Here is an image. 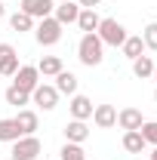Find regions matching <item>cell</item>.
Here are the masks:
<instances>
[{"mask_svg": "<svg viewBox=\"0 0 157 160\" xmlns=\"http://www.w3.org/2000/svg\"><path fill=\"white\" fill-rule=\"evenodd\" d=\"M77 59H80V65H86V68L102 65V59H105V43L99 40V34H83V37H80Z\"/></svg>", "mask_w": 157, "mask_h": 160, "instance_id": "6da1fadb", "label": "cell"}, {"mask_svg": "<svg viewBox=\"0 0 157 160\" xmlns=\"http://www.w3.org/2000/svg\"><path fill=\"white\" fill-rule=\"evenodd\" d=\"M96 34H99V40H102L105 46H123V40L129 37L126 28H123L117 19H102L99 28H96Z\"/></svg>", "mask_w": 157, "mask_h": 160, "instance_id": "7a4b0ae2", "label": "cell"}, {"mask_svg": "<svg viewBox=\"0 0 157 160\" xmlns=\"http://www.w3.org/2000/svg\"><path fill=\"white\" fill-rule=\"evenodd\" d=\"M34 37H37L40 46H56L62 40V25L53 16H46V19H40V25L34 28Z\"/></svg>", "mask_w": 157, "mask_h": 160, "instance_id": "3957f363", "label": "cell"}, {"mask_svg": "<svg viewBox=\"0 0 157 160\" xmlns=\"http://www.w3.org/2000/svg\"><path fill=\"white\" fill-rule=\"evenodd\" d=\"M43 151L37 136H22L13 142V160H37V154Z\"/></svg>", "mask_w": 157, "mask_h": 160, "instance_id": "277c9868", "label": "cell"}, {"mask_svg": "<svg viewBox=\"0 0 157 160\" xmlns=\"http://www.w3.org/2000/svg\"><path fill=\"white\" fill-rule=\"evenodd\" d=\"M13 77H16L13 86H19L25 92H34L37 83H40V71H37V65H19V71H16Z\"/></svg>", "mask_w": 157, "mask_h": 160, "instance_id": "5b68a950", "label": "cell"}, {"mask_svg": "<svg viewBox=\"0 0 157 160\" xmlns=\"http://www.w3.org/2000/svg\"><path fill=\"white\" fill-rule=\"evenodd\" d=\"M31 102L43 108V111H53L56 105H59V89L56 86H49V83H37V89L31 92Z\"/></svg>", "mask_w": 157, "mask_h": 160, "instance_id": "8992f818", "label": "cell"}, {"mask_svg": "<svg viewBox=\"0 0 157 160\" xmlns=\"http://www.w3.org/2000/svg\"><path fill=\"white\" fill-rule=\"evenodd\" d=\"M19 71V52L13 43H0V74L3 77H13Z\"/></svg>", "mask_w": 157, "mask_h": 160, "instance_id": "52a82bcc", "label": "cell"}, {"mask_svg": "<svg viewBox=\"0 0 157 160\" xmlns=\"http://www.w3.org/2000/svg\"><path fill=\"white\" fill-rule=\"evenodd\" d=\"M77 16H80V3L77 0H65V3H59V6L53 9V19L59 22L62 28H65V25H74Z\"/></svg>", "mask_w": 157, "mask_h": 160, "instance_id": "ba28073f", "label": "cell"}, {"mask_svg": "<svg viewBox=\"0 0 157 160\" xmlns=\"http://www.w3.org/2000/svg\"><path fill=\"white\" fill-rule=\"evenodd\" d=\"M19 9H22V12H28L31 19H46V16H53L56 3H53V0H22Z\"/></svg>", "mask_w": 157, "mask_h": 160, "instance_id": "9c48e42d", "label": "cell"}, {"mask_svg": "<svg viewBox=\"0 0 157 160\" xmlns=\"http://www.w3.org/2000/svg\"><path fill=\"white\" fill-rule=\"evenodd\" d=\"M68 108H71V120H89V117H93V108H96V105H93V99H86V96L74 92Z\"/></svg>", "mask_w": 157, "mask_h": 160, "instance_id": "30bf717a", "label": "cell"}, {"mask_svg": "<svg viewBox=\"0 0 157 160\" xmlns=\"http://www.w3.org/2000/svg\"><path fill=\"white\" fill-rule=\"evenodd\" d=\"M93 123H96L99 129H111L117 123V108L114 105H96L93 108Z\"/></svg>", "mask_w": 157, "mask_h": 160, "instance_id": "8fae6325", "label": "cell"}, {"mask_svg": "<svg viewBox=\"0 0 157 160\" xmlns=\"http://www.w3.org/2000/svg\"><path fill=\"white\" fill-rule=\"evenodd\" d=\"M145 123V117H142V111L139 108H120L117 111V126L126 132V129H139Z\"/></svg>", "mask_w": 157, "mask_h": 160, "instance_id": "7c38bea8", "label": "cell"}, {"mask_svg": "<svg viewBox=\"0 0 157 160\" xmlns=\"http://www.w3.org/2000/svg\"><path fill=\"white\" fill-rule=\"evenodd\" d=\"M86 139H89V126H86V120H71V123H65V142L83 145Z\"/></svg>", "mask_w": 157, "mask_h": 160, "instance_id": "4fadbf2b", "label": "cell"}, {"mask_svg": "<svg viewBox=\"0 0 157 160\" xmlns=\"http://www.w3.org/2000/svg\"><path fill=\"white\" fill-rule=\"evenodd\" d=\"M99 22H102V16H99L96 9H80V16H77V25L83 34H96V28H99Z\"/></svg>", "mask_w": 157, "mask_h": 160, "instance_id": "5bb4252c", "label": "cell"}, {"mask_svg": "<svg viewBox=\"0 0 157 160\" xmlns=\"http://www.w3.org/2000/svg\"><path fill=\"white\" fill-rule=\"evenodd\" d=\"M16 123H19L22 136H34V132H37V114L28 111V108H22L19 114H16Z\"/></svg>", "mask_w": 157, "mask_h": 160, "instance_id": "9a60e30c", "label": "cell"}, {"mask_svg": "<svg viewBox=\"0 0 157 160\" xmlns=\"http://www.w3.org/2000/svg\"><path fill=\"white\" fill-rule=\"evenodd\" d=\"M56 89H59V96H74L77 92V77L71 71H59L56 74Z\"/></svg>", "mask_w": 157, "mask_h": 160, "instance_id": "2e32d148", "label": "cell"}, {"mask_svg": "<svg viewBox=\"0 0 157 160\" xmlns=\"http://www.w3.org/2000/svg\"><path fill=\"white\" fill-rule=\"evenodd\" d=\"M123 148H126L129 154H142V151L148 148V142L142 139L139 129H126V132H123Z\"/></svg>", "mask_w": 157, "mask_h": 160, "instance_id": "e0dca14e", "label": "cell"}, {"mask_svg": "<svg viewBox=\"0 0 157 160\" xmlns=\"http://www.w3.org/2000/svg\"><path fill=\"white\" fill-rule=\"evenodd\" d=\"M37 71L43 74V77H56L59 71H65V65H62L59 56H43V59L37 62Z\"/></svg>", "mask_w": 157, "mask_h": 160, "instance_id": "ac0fdd59", "label": "cell"}, {"mask_svg": "<svg viewBox=\"0 0 157 160\" xmlns=\"http://www.w3.org/2000/svg\"><path fill=\"white\" fill-rule=\"evenodd\" d=\"M133 74H136L139 80H148L151 74H154V59H151V56H139V59H133Z\"/></svg>", "mask_w": 157, "mask_h": 160, "instance_id": "d6986e66", "label": "cell"}, {"mask_svg": "<svg viewBox=\"0 0 157 160\" xmlns=\"http://www.w3.org/2000/svg\"><path fill=\"white\" fill-rule=\"evenodd\" d=\"M120 49H123V56H126L129 62H133V59H139V56L145 52V40H142V34H139V37H126Z\"/></svg>", "mask_w": 157, "mask_h": 160, "instance_id": "ffe728a7", "label": "cell"}, {"mask_svg": "<svg viewBox=\"0 0 157 160\" xmlns=\"http://www.w3.org/2000/svg\"><path fill=\"white\" fill-rule=\"evenodd\" d=\"M22 139V132H19V123H16V117H9V120H0V142H16Z\"/></svg>", "mask_w": 157, "mask_h": 160, "instance_id": "44dd1931", "label": "cell"}, {"mask_svg": "<svg viewBox=\"0 0 157 160\" xmlns=\"http://www.w3.org/2000/svg\"><path fill=\"white\" fill-rule=\"evenodd\" d=\"M3 99H6V105L19 108V105H28V102H31V92H25V89H19V86H9V89L3 92Z\"/></svg>", "mask_w": 157, "mask_h": 160, "instance_id": "7402d4cb", "label": "cell"}, {"mask_svg": "<svg viewBox=\"0 0 157 160\" xmlns=\"http://www.w3.org/2000/svg\"><path fill=\"white\" fill-rule=\"evenodd\" d=\"M9 28H13V31H31V28H34V19H31V16H28V12H13V16H9Z\"/></svg>", "mask_w": 157, "mask_h": 160, "instance_id": "603a6c76", "label": "cell"}, {"mask_svg": "<svg viewBox=\"0 0 157 160\" xmlns=\"http://www.w3.org/2000/svg\"><path fill=\"white\" fill-rule=\"evenodd\" d=\"M59 154H62L59 160H86V154H83V148H80V145H74V142H65Z\"/></svg>", "mask_w": 157, "mask_h": 160, "instance_id": "cb8c5ba5", "label": "cell"}, {"mask_svg": "<svg viewBox=\"0 0 157 160\" xmlns=\"http://www.w3.org/2000/svg\"><path fill=\"white\" fill-rule=\"evenodd\" d=\"M139 132H142V139L148 142V145L157 148V120H145V123L139 126Z\"/></svg>", "mask_w": 157, "mask_h": 160, "instance_id": "d4e9b609", "label": "cell"}, {"mask_svg": "<svg viewBox=\"0 0 157 160\" xmlns=\"http://www.w3.org/2000/svg\"><path fill=\"white\" fill-rule=\"evenodd\" d=\"M142 40H145V49H154V52H157V22L145 25V31H142Z\"/></svg>", "mask_w": 157, "mask_h": 160, "instance_id": "484cf974", "label": "cell"}, {"mask_svg": "<svg viewBox=\"0 0 157 160\" xmlns=\"http://www.w3.org/2000/svg\"><path fill=\"white\" fill-rule=\"evenodd\" d=\"M77 3H80V9H96L102 0H77Z\"/></svg>", "mask_w": 157, "mask_h": 160, "instance_id": "4316f807", "label": "cell"}, {"mask_svg": "<svg viewBox=\"0 0 157 160\" xmlns=\"http://www.w3.org/2000/svg\"><path fill=\"white\" fill-rule=\"evenodd\" d=\"M3 16H6V6H3V0H0V19H3Z\"/></svg>", "mask_w": 157, "mask_h": 160, "instance_id": "83f0119b", "label": "cell"}, {"mask_svg": "<svg viewBox=\"0 0 157 160\" xmlns=\"http://www.w3.org/2000/svg\"><path fill=\"white\" fill-rule=\"evenodd\" d=\"M151 160H157V148H154V151H151Z\"/></svg>", "mask_w": 157, "mask_h": 160, "instance_id": "f1b7e54d", "label": "cell"}, {"mask_svg": "<svg viewBox=\"0 0 157 160\" xmlns=\"http://www.w3.org/2000/svg\"><path fill=\"white\" fill-rule=\"evenodd\" d=\"M151 77H154V80H157V65H154V74H151Z\"/></svg>", "mask_w": 157, "mask_h": 160, "instance_id": "f546056e", "label": "cell"}, {"mask_svg": "<svg viewBox=\"0 0 157 160\" xmlns=\"http://www.w3.org/2000/svg\"><path fill=\"white\" fill-rule=\"evenodd\" d=\"M154 102H157V89H154Z\"/></svg>", "mask_w": 157, "mask_h": 160, "instance_id": "4dcf8cb0", "label": "cell"}, {"mask_svg": "<svg viewBox=\"0 0 157 160\" xmlns=\"http://www.w3.org/2000/svg\"><path fill=\"white\" fill-rule=\"evenodd\" d=\"M59 3H65V0H59Z\"/></svg>", "mask_w": 157, "mask_h": 160, "instance_id": "1f68e13d", "label": "cell"}, {"mask_svg": "<svg viewBox=\"0 0 157 160\" xmlns=\"http://www.w3.org/2000/svg\"><path fill=\"white\" fill-rule=\"evenodd\" d=\"M9 160H13V157H9Z\"/></svg>", "mask_w": 157, "mask_h": 160, "instance_id": "d6a6232c", "label": "cell"}]
</instances>
